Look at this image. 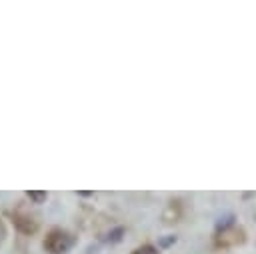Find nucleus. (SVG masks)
Segmentation results:
<instances>
[{"instance_id":"1","label":"nucleus","mask_w":256,"mask_h":254,"mask_svg":"<svg viewBox=\"0 0 256 254\" xmlns=\"http://www.w3.org/2000/svg\"><path fill=\"white\" fill-rule=\"evenodd\" d=\"M46 246H48V250H52L54 254H64V252H68L70 248H72V244H74V238L70 236V234H66V232H52L50 234V238L44 242Z\"/></svg>"},{"instance_id":"2","label":"nucleus","mask_w":256,"mask_h":254,"mask_svg":"<svg viewBox=\"0 0 256 254\" xmlns=\"http://www.w3.org/2000/svg\"><path fill=\"white\" fill-rule=\"evenodd\" d=\"M122 234H124V228H122V226H118V228H114L112 232H108V234H106V240H108V242H120Z\"/></svg>"},{"instance_id":"4","label":"nucleus","mask_w":256,"mask_h":254,"mask_svg":"<svg viewBox=\"0 0 256 254\" xmlns=\"http://www.w3.org/2000/svg\"><path fill=\"white\" fill-rule=\"evenodd\" d=\"M136 254H158V250L156 248H152V246H144L142 250H138Z\"/></svg>"},{"instance_id":"3","label":"nucleus","mask_w":256,"mask_h":254,"mask_svg":"<svg viewBox=\"0 0 256 254\" xmlns=\"http://www.w3.org/2000/svg\"><path fill=\"white\" fill-rule=\"evenodd\" d=\"M46 196H48L46 192H34V190H32V192H28V198H32L36 204H40L42 200H46Z\"/></svg>"}]
</instances>
